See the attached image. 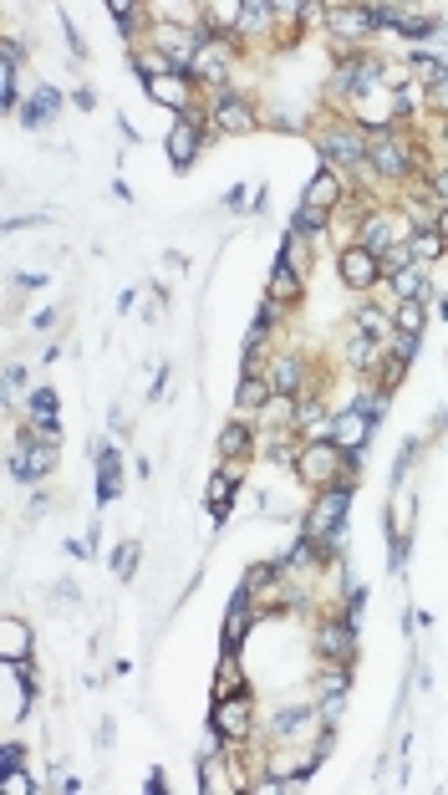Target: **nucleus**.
Instances as JSON below:
<instances>
[{"label": "nucleus", "instance_id": "nucleus-32", "mask_svg": "<svg viewBox=\"0 0 448 795\" xmlns=\"http://www.w3.org/2000/svg\"><path fill=\"white\" fill-rule=\"evenodd\" d=\"M112 572L123 576V581H128V576L138 572V541H123V546H117V556H112Z\"/></svg>", "mask_w": 448, "mask_h": 795}, {"label": "nucleus", "instance_id": "nucleus-11", "mask_svg": "<svg viewBox=\"0 0 448 795\" xmlns=\"http://www.w3.org/2000/svg\"><path fill=\"white\" fill-rule=\"evenodd\" d=\"M214 724H220L224 739H245V734H250V699H245V694L220 699L214 703Z\"/></svg>", "mask_w": 448, "mask_h": 795}, {"label": "nucleus", "instance_id": "nucleus-28", "mask_svg": "<svg viewBox=\"0 0 448 795\" xmlns=\"http://www.w3.org/2000/svg\"><path fill=\"white\" fill-rule=\"evenodd\" d=\"M245 444H250V433H245V418H235V424H229V429L220 433V449H224V459H235V454H240Z\"/></svg>", "mask_w": 448, "mask_h": 795}, {"label": "nucleus", "instance_id": "nucleus-30", "mask_svg": "<svg viewBox=\"0 0 448 795\" xmlns=\"http://www.w3.org/2000/svg\"><path fill=\"white\" fill-rule=\"evenodd\" d=\"M31 414H36V424H56V393L51 388H36L31 393Z\"/></svg>", "mask_w": 448, "mask_h": 795}, {"label": "nucleus", "instance_id": "nucleus-23", "mask_svg": "<svg viewBox=\"0 0 448 795\" xmlns=\"http://www.w3.org/2000/svg\"><path fill=\"white\" fill-rule=\"evenodd\" d=\"M408 245H413V260H438V255L448 250V240L438 235V230H413Z\"/></svg>", "mask_w": 448, "mask_h": 795}, {"label": "nucleus", "instance_id": "nucleus-12", "mask_svg": "<svg viewBox=\"0 0 448 795\" xmlns=\"http://www.w3.org/2000/svg\"><path fill=\"white\" fill-rule=\"evenodd\" d=\"M214 127H224V133H255L260 118L245 108L240 97H220V108H214Z\"/></svg>", "mask_w": 448, "mask_h": 795}, {"label": "nucleus", "instance_id": "nucleus-31", "mask_svg": "<svg viewBox=\"0 0 448 795\" xmlns=\"http://www.w3.org/2000/svg\"><path fill=\"white\" fill-rule=\"evenodd\" d=\"M306 724H311V709H286V714L275 719V734H280V739H290V734H301Z\"/></svg>", "mask_w": 448, "mask_h": 795}, {"label": "nucleus", "instance_id": "nucleus-41", "mask_svg": "<svg viewBox=\"0 0 448 795\" xmlns=\"http://www.w3.org/2000/svg\"><path fill=\"white\" fill-rule=\"evenodd\" d=\"M433 230H438V235L448 240V205H444V214H438V224H433Z\"/></svg>", "mask_w": 448, "mask_h": 795}, {"label": "nucleus", "instance_id": "nucleus-22", "mask_svg": "<svg viewBox=\"0 0 448 795\" xmlns=\"http://www.w3.org/2000/svg\"><path fill=\"white\" fill-rule=\"evenodd\" d=\"M392 332L418 342V332H423V301H398V311H392Z\"/></svg>", "mask_w": 448, "mask_h": 795}, {"label": "nucleus", "instance_id": "nucleus-18", "mask_svg": "<svg viewBox=\"0 0 448 795\" xmlns=\"http://www.w3.org/2000/svg\"><path fill=\"white\" fill-rule=\"evenodd\" d=\"M56 108H62V92L56 87H41V92H31V102H26V127H41V123H51L56 118Z\"/></svg>", "mask_w": 448, "mask_h": 795}, {"label": "nucleus", "instance_id": "nucleus-20", "mask_svg": "<svg viewBox=\"0 0 448 795\" xmlns=\"http://www.w3.org/2000/svg\"><path fill=\"white\" fill-rule=\"evenodd\" d=\"M392 291H398V301H423L428 296V275L418 271V266H408V271L392 275Z\"/></svg>", "mask_w": 448, "mask_h": 795}, {"label": "nucleus", "instance_id": "nucleus-3", "mask_svg": "<svg viewBox=\"0 0 448 795\" xmlns=\"http://www.w3.org/2000/svg\"><path fill=\"white\" fill-rule=\"evenodd\" d=\"M336 464H341V449H336L332 439H316V444L301 449L296 475H301L306 485H321V490H326V479H336Z\"/></svg>", "mask_w": 448, "mask_h": 795}, {"label": "nucleus", "instance_id": "nucleus-1", "mask_svg": "<svg viewBox=\"0 0 448 795\" xmlns=\"http://www.w3.org/2000/svg\"><path fill=\"white\" fill-rule=\"evenodd\" d=\"M408 240H413V224L402 220V214H372V220L362 224V250H372L377 260H383L387 250L408 245Z\"/></svg>", "mask_w": 448, "mask_h": 795}, {"label": "nucleus", "instance_id": "nucleus-24", "mask_svg": "<svg viewBox=\"0 0 448 795\" xmlns=\"http://www.w3.org/2000/svg\"><path fill=\"white\" fill-rule=\"evenodd\" d=\"M275 5H265V0H245V16H240V31L245 36H260L265 26H271Z\"/></svg>", "mask_w": 448, "mask_h": 795}, {"label": "nucleus", "instance_id": "nucleus-13", "mask_svg": "<svg viewBox=\"0 0 448 795\" xmlns=\"http://www.w3.org/2000/svg\"><path fill=\"white\" fill-rule=\"evenodd\" d=\"M0 652H5V663H26V658H31V627L21 617H5V627H0Z\"/></svg>", "mask_w": 448, "mask_h": 795}, {"label": "nucleus", "instance_id": "nucleus-9", "mask_svg": "<svg viewBox=\"0 0 448 795\" xmlns=\"http://www.w3.org/2000/svg\"><path fill=\"white\" fill-rule=\"evenodd\" d=\"M321 159H326V163L367 159V138H362L357 127H332V133H321Z\"/></svg>", "mask_w": 448, "mask_h": 795}, {"label": "nucleus", "instance_id": "nucleus-36", "mask_svg": "<svg viewBox=\"0 0 448 795\" xmlns=\"http://www.w3.org/2000/svg\"><path fill=\"white\" fill-rule=\"evenodd\" d=\"M271 459H275V464H296V459H301V444H290V439H275V444H271Z\"/></svg>", "mask_w": 448, "mask_h": 795}, {"label": "nucleus", "instance_id": "nucleus-37", "mask_svg": "<svg viewBox=\"0 0 448 795\" xmlns=\"http://www.w3.org/2000/svg\"><path fill=\"white\" fill-rule=\"evenodd\" d=\"M5 791H16V795H31L36 785H31V775H26V770H21V764H16V770H5Z\"/></svg>", "mask_w": 448, "mask_h": 795}, {"label": "nucleus", "instance_id": "nucleus-10", "mask_svg": "<svg viewBox=\"0 0 448 795\" xmlns=\"http://www.w3.org/2000/svg\"><path fill=\"white\" fill-rule=\"evenodd\" d=\"M199 138H204V127L194 123L189 112L184 118H174V127H168V159H174V169H189L194 153H199Z\"/></svg>", "mask_w": 448, "mask_h": 795}, {"label": "nucleus", "instance_id": "nucleus-15", "mask_svg": "<svg viewBox=\"0 0 448 795\" xmlns=\"http://www.w3.org/2000/svg\"><path fill=\"white\" fill-rule=\"evenodd\" d=\"M235 490H240V469H235V464H224L220 475H214V485H209V505H214V520H224V515H229V500H235Z\"/></svg>", "mask_w": 448, "mask_h": 795}, {"label": "nucleus", "instance_id": "nucleus-34", "mask_svg": "<svg viewBox=\"0 0 448 795\" xmlns=\"http://www.w3.org/2000/svg\"><path fill=\"white\" fill-rule=\"evenodd\" d=\"M326 220H332L326 209H311V205L296 209V230H306V235H311V230H326Z\"/></svg>", "mask_w": 448, "mask_h": 795}, {"label": "nucleus", "instance_id": "nucleus-8", "mask_svg": "<svg viewBox=\"0 0 448 795\" xmlns=\"http://www.w3.org/2000/svg\"><path fill=\"white\" fill-rule=\"evenodd\" d=\"M367 159H372V169H377V174H387V179L413 174V153H408V148H402L398 138H387V133H377V138H372Z\"/></svg>", "mask_w": 448, "mask_h": 795}, {"label": "nucleus", "instance_id": "nucleus-2", "mask_svg": "<svg viewBox=\"0 0 448 795\" xmlns=\"http://www.w3.org/2000/svg\"><path fill=\"white\" fill-rule=\"evenodd\" d=\"M347 500H352V485H336V490H321V500L311 505V520H306V536H311V541H321V536H332V530H341Z\"/></svg>", "mask_w": 448, "mask_h": 795}, {"label": "nucleus", "instance_id": "nucleus-19", "mask_svg": "<svg viewBox=\"0 0 448 795\" xmlns=\"http://www.w3.org/2000/svg\"><path fill=\"white\" fill-rule=\"evenodd\" d=\"M275 398V388L265 378H245L240 382V414L235 418H245V414H260V408H265V403H271Z\"/></svg>", "mask_w": 448, "mask_h": 795}, {"label": "nucleus", "instance_id": "nucleus-38", "mask_svg": "<svg viewBox=\"0 0 448 795\" xmlns=\"http://www.w3.org/2000/svg\"><path fill=\"white\" fill-rule=\"evenodd\" d=\"M341 703H347V694H326V699H321V719L336 724V719H341Z\"/></svg>", "mask_w": 448, "mask_h": 795}, {"label": "nucleus", "instance_id": "nucleus-17", "mask_svg": "<svg viewBox=\"0 0 448 795\" xmlns=\"http://www.w3.org/2000/svg\"><path fill=\"white\" fill-rule=\"evenodd\" d=\"M336 199H341V179H336L332 169H321V174L306 184V205L311 209H332Z\"/></svg>", "mask_w": 448, "mask_h": 795}, {"label": "nucleus", "instance_id": "nucleus-26", "mask_svg": "<svg viewBox=\"0 0 448 795\" xmlns=\"http://www.w3.org/2000/svg\"><path fill=\"white\" fill-rule=\"evenodd\" d=\"M204 16L214 21V31L224 36V31H240V16H245V5H209Z\"/></svg>", "mask_w": 448, "mask_h": 795}, {"label": "nucleus", "instance_id": "nucleus-16", "mask_svg": "<svg viewBox=\"0 0 448 795\" xmlns=\"http://www.w3.org/2000/svg\"><path fill=\"white\" fill-rule=\"evenodd\" d=\"M245 627H250V602H245V591H240V597L229 602V617H224V652H240Z\"/></svg>", "mask_w": 448, "mask_h": 795}, {"label": "nucleus", "instance_id": "nucleus-27", "mask_svg": "<svg viewBox=\"0 0 448 795\" xmlns=\"http://www.w3.org/2000/svg\"><path fill=\"white\" fill-rule=\"evenodd\" d=\"M347 357H352L357 367H367V363H377V342H372V336H362L352 327V342H347Z\"/></svg>", "mask_w": 448, "mask_h": 795}, {"label": "nucleus", "instance_id": "nucleus-7", "mask_svg": "<svg viewBox=\"0 0 448 795\" xmlns=\"http://www.w3.org/2000/svg\"><path fill=\"white\" fill-rule=\"evenodd\" d=\"M148 87V97L153 102H168V108H178V118L184 112H194V77L189 72H168V77H153V82H143Z\"/></svg>", "mask_w": 448, "mask_h": 795}, {"label": "nucleus", "instance_id": "nucleus-39", "mask_svg": "<svg viewBox=\"0 0 448 795\" xmlns=\"http://www.w3.org/2000/svg\"><path fill=\"white\" fill-rule=\"evenodd\" d=\"M0 764H5V770H16V764H21V745H5V749H0Z\"/></svg>", "mask_w": 448, "mask_h": 795}, {"label": "nucleus", "instance_id": "nucleus-25", "mask_svg": "<svg viewBox=\"0 0 448 795\" xmlns=\"http://www.w3.org/2000/svg\"><path fill=\"white\" fill-rule=\"evenodd\" d=\"M357 332L372 336V342H383V336H392V321H387V311L367 306V311H357Z\"/></svg>", "mask_w": 448, "mask_h": 795}, {"label": "nucleus", "instance_id": "nucleus-14", "mask_svg": "<svg viewBox=\"0 0 448 795\" xmlns=\"http://www.w3.org/2000/svg\"><path fill=\"white\" fill-rule=\"evenodd\" d=\"M189 77L194 82H214V87H220V82H224V41L199 47V57H194V66H189Z\"/></svg>", "mask_w": 448, "mask_h": 795}, {"label": "nucleus", "instance_id": "nucleus-5", "mask_svg": "<svg viewBox=\"0 0 448 795\" xmlns=\"http://www.w3.org/2000/svg\"><path fill=\"white\" fill-rule=\"evenodd\" d=\"M367 429H372L367 408H362V403H352V408H341V414L332 418V429H326V439H332V444L341 449V454H352V449H362Z\"/></svg>", "mask_w": 448, "mask_h": 795}, {"label": "nucleus", "instance_id": "nucleus-6", "mask_svg": "<svg viewBox=\"0 0 448 795\" xmlns=\"http://www.w3.org/2000/svg\"><path fill=\"white\" fill-rule=\"evenodd\" d=\"M336 271H341V281L352 291H367L377 275H383V260L372 250H362V245H352V250H341V260H336Z\"/></svg>", "mask_w": 448, "mask_h": 795}, {"label": "nucleus", "instance_id": "nucleus-21", "mask_svg": "<svg viewBox=\"0 0 448 795\" xmlns=\"http://www.w3.org/2000/svg\"><path fill=\"white\" fill-rule=\"evenodd\" d=\"M326 658H336V663H347L352 658V627H321V642H316Z\"/></svg>", "mask_w": 448, "mask_h": 795}, {"label": "nucleus", "instance_id": "nucleus-29", "mask_svg": "<svg viewBox=\"0 0 448 795\" xmlns=\"http://www.w3.org/2000/svg\"><path fill=\"white\" fill-rule=\"evenodd\" d=\"M296 291H301V281H296V271L280 260V266H275V281H271V301H280V296H296Z\"/></svg>", "mask_w": 448, "mask_h": 795}, {"label": "nucleus", "instance_id": "nucleus-33", "mask_svg": "<svg viewBox=\"0 0 448 795\" xmlns=\"http://www.w3.org/2000/svg\"><path fill=\"white\" fill-rule=\"evenodd\" d=\"M229 694H245V688H240V668H235V652L220 663V699H229Z\"/></svg>", "mask_w": 448, "mask_h": 795}, {"label": "nucleus", "instance_id": "nucleus-35", "mask_svg": "<svg viewBox=\"0 0 448 795\" xmlns=\"http://www.w3.org/2000/svg\"><path fill=\"white\" fill-rule=\"evenodd\" d=\"M271 388H275V398H280V393H290V388H296V363H290V357H280V363H275V378H271Z\"/></svg>", "mask_w": 448, "mask_h": 795}, {"label": "nucleus", "instance_id": "nucleus-40", "mask_svg": "<svg viewBox=\"0 0 448 795\" xmlns=\"http://www.w3.org/2000/svg\"><path fill=\"white\" fill-rule=\"evenodd\" d=\"M433 194H438V199L448 205V169H444V174H433Z\"/></svg>", "mask_w": 448, "mask_h": 795}, {"label": "nucleus", "instance_id": "nucleus-4", "mask_svg": "<svg viewBox=\"0 0 448 795\" xmlns=\"http://www.w3.org/2000/svg\"><path fill=\"white\" fill-rule=\"evenodd\" d=\"M51 464H56V444H51V439H21L16 459H11V475L16 479H47Z\"/></svg>", "mask_w": 448, "mask_h": 795}]
</instances>
